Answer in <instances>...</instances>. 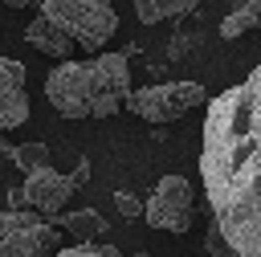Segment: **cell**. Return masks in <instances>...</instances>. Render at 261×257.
Instances as JSON below:
<instances>
[{"label": "cell", "instance_id": "cell-1", "mask_svg": "<svg viewBox=\"0 0 261 257\" xmlns=\"http://www.w3.org/2000/svg\"><path fill=\"white\" fill-rule=\"evenodd\" d=\"M200 179L232 257H261V65L208 102Z\"/></svg>", "mask_w": 261, "mask_h": 257}, {"label": "cell", "instance_id": "cell-2", "mask_svg": "<svg viewBox=\"0 0 261 257\" xmlns=\"http://www.w3.org/2000/svg\"><path fill=\"white\" fill-rule=\"evenodd\" d=\"M130 94L126 53H90V61H57L45 73V98L61 118H110Z\"/></svg>", "mask_w": 261, "mask_h": 257}, {"label": "cell", "instance_id": "cell-3", "mask_svg": "<svg viewBox=\"0 0 261 257\" xmlns=\"http://www.w3.org/2000/svg\"><path fill=\"white\" fill-rule=\"evenodd\" d=\"M41 12L57 20L86 53H102V45L118 33V12L110 0H45Z\"/></svg>", "mask_w": 261, "mask_h": 257}, {"label": "cell", "instance_id": "cell-4", "mask_svg": "<svg viewBox=\"0 0 261 257\" xmlns=\"http://www.w3.org/2000/svg\"><path fill=\"white\" fill-rule=\"evenodd\" d=\"M208 94L200 82H163V86H143V90H130L126 94V110L143 122H155V126H167L175 118H184L192 106H200Z\"/></svg>", "mask_w": 261, "mask_h": 257}, {"label": "cell", "instance_id": "cell-5", "mask_svg": "<svg viewBox=\"0 0 261 257\" xmlns=\"http://www.w3.org/2000/svg\"><path fill=\"white\" fill-rule=\"evenodd\" d=\"M57 224L33 208H4L0 212V257H45L53 253Z\"/></svg>", "mask_w": 261, "mask_h": 257}, {"label": "cell", "instance_id": "cell-6", "mask_svg": "<svg viewBox=\"0 0 261 257\" xmlns=\"http://www.w3.org/2000/svg\"><path fill=\"white\" fill-rule=\"evenodd\" d=\"M143 220L155 233H188L192 228V184L184 175H163L143 200Z\"/></svg>", "mask_w": 261, "mask_h": 257}, {"label": "cell", "instance_id": "cell-7", "mask_svg": "<svg viewBox=\"0 0 261 257\" xmlns=\"http://www.w3.org/2000/svg\"><path fill=\"white\" fill-rule=\"evenodd\" d=\"M24 204H33L41 216H57V212H65V204H69V196L77 192V179L73 175H61L53 163H41V167H33V171H24Z\"/></svg>", "mask_w": 261, "mask_h": 257}, {"label": "cell", "instance_id": "cell-8", "mask_svg": "<svg viewBox=\"0 0 261 257\" xmlns=\"http://www.w3.org/2000/svg\"><path fill=\"white\" fill-rule=\"evenodd\" d=\"M29 118V90H24V65L12 57H0V135L16 131Z\"/></svg>", "mask_w": 261, "mask_h": 257}, {"label": "cell", "instance_id": "cell-9", "mask_svg": "<svg viewBox=\"0 0 261 257\" xmlns=\"http://www.w3.org/2000/svg\"><path fill=\"white\" fill-rule=\"evenodd\" d=\"M24 41L37 49V53H45V57H53V61H65L77 45H73V37L57 24V20H49L45 12L41 16H33L29 20V29H24Z\"/></svg>", "mask_w": 261, "mask_h": 257}, {"label": "cell", "instance_id": "cell-10", "mask_svg": "<svg viewBox=\"0 0 261 257\" xmlns=\"http://www.w3.org/2000/svg\"><path fill=\"white\" fill-rule=\"evenodd\" d=\"M53 224H65L77 241H98V237H106V233H110L106 216H98L94 208H69V212H57V216H53Z\"/></svg>", "mask_w": 261, "mask_h": 257}, {"label": "cell", "instance_id": "cell-11", "mask_svg": "<svg viewBox=\"0 0 261 257\" xmlns=\"http://www.w3.org/2000/svg\"><path fill=\"white\" fill-rule=\"evenodd\" d=\"M261 24V0H241L224 20H220V37L224 41H237V37H245L249 29H257Z\"/></svg>", "mask_w": 261, "mask_h": 257}, {"label": "cell", "instance_id": "cell-12", "mask_svg": "<svg viewBox=\"0 0 261 257\" xmlns=\"http://www.w3.org/2000/svg\"><path fill=\"white\" fill-rule=\"evenodd\" d=\"M130 4H135V16L143 24H159V20H171V16L192 12L200 0H130Z\"/></svg>", "mask_w": 261, "mask_h": 257}, {"label": "cell", "instance_id": "cell-13", "mask_svg": "<svg viewBox=\"0 0 261 257\" xmlns=\"http://www.w3.org/2000/svg\"><path fill=\"white\" fill-rule=\"evenodd\" d=\"M8 159H12L20 171H33V167L49 163V147H45V143H20V147L8 151Z\"/></svg>", "mask_w": 261, "mask_h": 257}, {"label": "cell", "instance_id": "cell-14", "mask_svg": "<svg viewBox=\"0 0 261 257\" xmlns=\"http://www.w3.org/2000/svg\"><path fill=\"white\" fill-rule=\"evenodd\" d=\"M45 257H122L114 245H94V241H82V245H69V249H57V253H45Z\"/></svg>", "mask_w": 261, "mask_h": 257}, {"label": "cell", "instance_id": "cell-15", "mask_svg": "<svg viewBox=\"0 0 261 257\" xmlns=\"http://www.w3.org/2000/svg\"><path fill=\"white\" fill-rule=\"evenodd\" d=\"M114 208H118V212H122L126 220H135V216H143V200H139V196H130V192H122V188L114 192Z\"/></svg>", "mask_w": 261, "mask_h": 257}, {"label": "cell", "instance_id": "cell-16", "mask_svg": "<svg viewBox=\"0 0 261 257\" xmlns=\"http://www.w3.org/2000/svg\"><path fill=\"white\" fill-rule=\"evenodd\" d=\"M204 249H208V257H232V249H228V241H224V233L212 224L208 228V241H204Z\"/></svg>", "mask_w": 261, "mask_h": 257}, {"label": "cell", "instance_id": "cell-17", "mask_svg": "<svg viewBox=\"0 0 261 257\" xmlns=\"http://www.w3.org/2000/svg\"><path fill=\"white\" fill-rule=\"evenodd\" d=\"M73 179H77V188L90 179V159H77V167H73Z\"/></svg>", "mask_w": 261, "mask_h": 257}, {"label": "cell", "instance_id": "cell-18", "mask_svg": "<svg viewBox=\"0 0 261 257\" xmlns=\"http://www.w3.org/2000/svg\"><path fill=\"white\" fill-rule=\"evenodd\" d=\"M0 4H8V8H29L33 0H0Z\"/></svg>", "mask_w": 261, "mask_h": 257}, {"label": "cell", "instance_id": "cell-19", "mask_svg": "<svg viewBox=\"0 0 261 257\" xmlns=\"http://www.w3.org/2000/svg\"><path fill=\"white\" fill-rule=\"evenodd\" d=\"M130 257H151V253H130Z\"/></svg>", "mask_w": 261, "mask_h": 257}, {"label": "cell", "instance_id": "cell-20", "mask_svg": "<svg viewBox=\"0 0 261 257\" xmlns=\"http://www.w3.org/2000/svg\"><path fill=\"white\" fill-rule=\"evenodd\" d=\"M0 192H4V175H0Z\"/></svg>", "mask_w": 261, "mask_h": 257}]
</instances>
